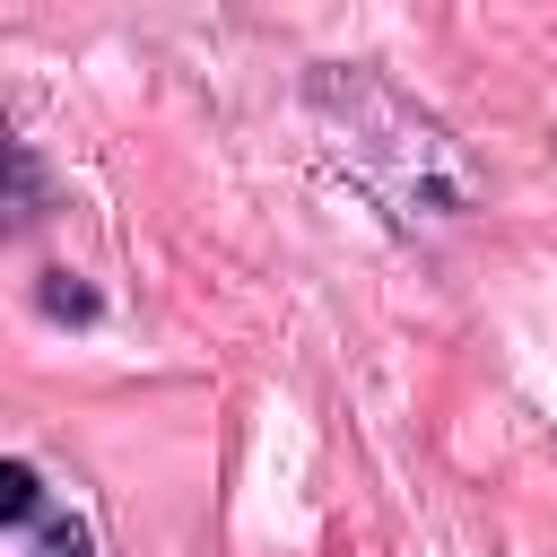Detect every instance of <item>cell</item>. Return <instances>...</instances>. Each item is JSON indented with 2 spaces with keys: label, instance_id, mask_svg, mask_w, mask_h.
I'll list each match as a JSON object with an SVG mask.
<instances>
[{
  "label": "cell",
  "instance_id": "1",
  "mask_svg": "<svg viewBox=\"0 0 557 557\" xmlns=\"http://www.w3.org/2000/svg\"><path fill=\"white\" fill-rule=\"evenodd\" d=\"M305 113L322 131V148L339 157V174L392 218V226H453L479 209V165L461 157V139L400 96L383 70L366 61H322L305 78Z\"/></svg>",
  "mask_w": 557,
  "mask_h": 557
},
{
  "label": "cell",
  "instance_id": "2",
  "mask_svg": "<svg viewBox=\"0 0 557 557\" xmlns=\"http://www.w3.org/2000/svg\"><path fill=\"white\" fill-rule=\"evenodd\" d=\"M44 209H52V183H44L35 148H26L17 131H0V235H17V226L44 218Z\"/></svg>",
  "mask_w": 557,
  "mask_h": 557
},
{
  "label": "cell",
  "instance_id": "3",
  "mask_svg": "<svg viewBox=\"0 0 557 557\" xmlns=\"http://www.w3.org/2000/svg\"><path fill=\"white\" fill-rule=\"evenodd\" d=\"M44 522H52V487H44V470L0 453V531H9V540H35Z\"/></svg>",
  "mask_w": 557,
  "mask_h": 557
},
{
  "label": "cell",
  "instance_id": "4",
  "mask_svg": "<svg viewBox=\"0 0 557 557\" xmlns=\"http://www.w3.org/2000/svg\"><path fill=\"white\" fill-rule=\"evenodd\" d=\"M35 305L52 313V322H96L104 313V296L78 278V270H44V287H35Z\"/></svg>",
  "mask_w": 557,
  "mask_h": 557
},
{
  "label": "cell",
  "instance_id": "5",
  "mask_svg": "<svg viewBox=\"0 0 557 557\" xmlns=\"http://www.w3.org/2000/svg\"><path fill=\"white\" fill-rule=\"evenodd\" d=\"M26 548H35V557H96V531H87L78 513H61V505H52V522H44Z\"/></svg>",
  "mask_w": 557,
  "mask_h": 557
}]
</instances>
